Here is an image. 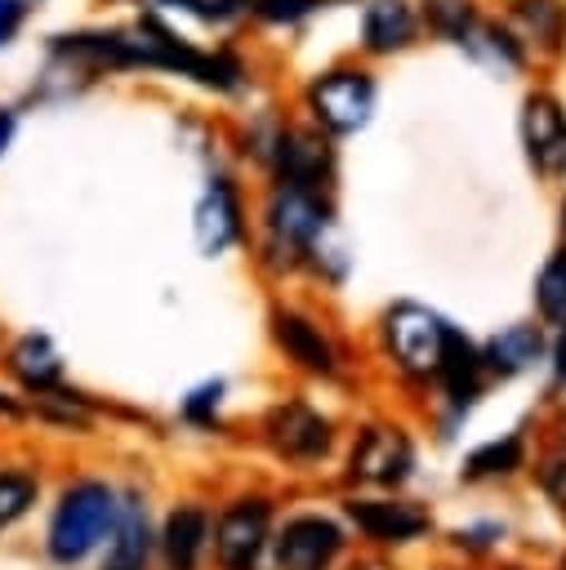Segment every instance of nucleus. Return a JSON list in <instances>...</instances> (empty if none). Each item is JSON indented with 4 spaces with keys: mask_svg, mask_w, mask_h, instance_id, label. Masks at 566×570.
<instances>
[{
    "mask_svg": "<svg viewBox=\"0 0 566 570\" xmlns=\"http://www.w3.org/2000/svg\"><path fill=\"white\" fill-rule=\"evenodd\" d=\"M539 481H544V490H548V499H557V503H566V459H548V463L539 468Z\"/></svg>",
    "mask_w": 566,
    "mask_h": 570,
    "instance_id": "b1692460",
    "label": "nucleus"
},
{
    "mask_svg": "<svg viewBox=\"0 0 566 570\" xmlns=\"http://www.w3.org/2000/svg\"><path fill=\"white\" fill-rule=\"evenodd\" d=\"M116 490L103 485V481H76L58 494L53 503V517H49V530H45V552L58 561V566H76L85 561L116 525Z\"/></svg>",
    "mask_w": 566,
    "mask_h": 570,
    "instance_id": "f257e3e1",
    "label": "nucleus"
},
{
    "mask_svg": "<svg viewBox=\"0 0 566 570\" xmlns=\"http://www.w3.org/2000/svg\"><path fill=\"white\" fill-rule=\"evenodd\" d=\"M18 22H22V4L18 0H0V45L18 31Z\"/></svg>",
    "mask_w": 566,
    "mask_h": 570,
    "instance_id": "a878e982",
    "label": "nucleus"
},
{
    "mask_svg": "<svg viewBox=\"0 0 566 570\" xmlns=\"http://www.w3.org/2000/svg\"><path fill=\"white\" fill-rule=\"evenodd\" d=\"M9 374L27 387V392H49V387H58V379H62V356H58V347L45 338V334H22L13 347H9Z\"/></svg>",
    "mask_w": 566,
    "mask_h": 570,
    "instance_id": "f8f14e48",
    "label": "nucleus"
},
{
    "mask_svg": "<svg viewBox=\"0 0 566 570\" xmlns=\"http://www.w3.org/2000/svg\"><path fill=\"white\" fill-rule=\"evenodd\" d=\"M535 298H539V312H544L548 321H566V249L539 272Z\"/></svg>",
    "mask_w": 566,
    "mask_h": 570,
    "instance_id": "4be33fe9",
    "label": "nucleus"
},
{
    "mask_svg": "<svg viewBox=\"0 0 566 570\" xmlns=\"http://www.w3.org/2000/svg\"><path fill=\"white\" fill-rule=\"evenodd\" d=\"M36 494H40L36 476H27V472H0V530H9L13 521H22L31 512V503H36Z\"/></svg>",
    "mask_w": 566,
    "mask_h": 570,
    "instance_id": "aec40b11",
    "label": "nucleus"
},
{
    "mask_svg": "<svg viewBox=\"0 0 566 570\" xmlns=\"http://www.w3.org/2000/svg\"><path fill=\"white\" fill-rule=\"evenodd\" d=\"M308 102L330 134H352L374 111V85L361 71H330L308 89Z\"/></svg>",
    "mask_w": 566,
    "mask_h": 570,
    "instance_id": "f03ea898",
    "label": "nucleus"
},
{
    "mask_svg": "<svg viewBox=\"0 0 566 570\" xmlns=\"http://www.w3.org/2000/svg\"><path fill=\"white\" fill-rule=\"evenodd\" d=\"M9 134H13V116H9V111H0V151H4Z\"/></svg>",
    "mask_w": 566,
    "mask_h": 570,
    "instance_id": "cd10ccee",
    "label": "nucleus"
},
{
    "mask_svg": "<svg viewBox=\"0 0 566 570\" xmlns=\"http://www.w3.org/2000/svg\"><path fill=\"white\" fill-rule=\"evenodd\" d=\"M276 165H281L285 183H294V187H316V178L325 174V151H321L312 138H303V134H281V142H276Z\"/></svg>",
    "mask_w": 566,
    "mask_h": 570,
    "instance_id": "6ab92c4d",
    "label": "nucleus"
},
{
    "mask_svg": "<svg viewBox=\"0 0 566 570\" xmlns=\"http://www.w3.org/2000/svg\"><path fill=\"white\" fill-rule=\"evenodd\" d=\"M316 0H258V13L263 18H299V13H308Z\"/></svg>",
    "mask_w": 566,
    "mask_h": 570,
    "instance_id": "393cba45",
    "label": "nucleus"
},
{
    "mask_svg": "<svg viewBox=\"0 0 566 570\" xmlns=\"http://www.w3.org/2000/svg\"><path fill=\"white\" fill-rule=\"evenodd\" d=\"M263 543H267V503L263 499H241L218 517L214 552H218L223 570H254Z\"/></svg>",
    "mask_w": 566,
    "mask_h": 570,
    "instance_id": "20e7f679",
    "label": "nucleus"
},
{
    "mask_svg": "<svg viewBox=\"0 0 566 570\" xmlns=\"http://www.w3.org/2000/svg\"><path fill=\"white\" fill-rule=\"evenodd\" d=\"M557 374L566 379V334H562V343H557Z\"/></svg>",
    "mask_w": 566,
    "mask_h": 570,
    "instance_id": "c85d7f7f",
    "label": "nucleus"
},
{
    "mask_svg": "<svg viewBox=\"0 0 566 570\" xmlns=\"http://www.w3.org/2000/svg\"><path fill=\"white\" fill-rule=\"evenodd\" d=\"M521 468V441L517 436H504V441H490L481 445L472 459H468V472L472 476H490V472H513Z\"/></svg>",
    "mask_w": 566,
    "mask_h": 570,
    "instance_id": "5701e85b",
    "label": "nucleus"
},
{
    "mask_svg": "<svg viewBox=\"0 0 566 570\" xmlns=\"http://www.w3.org/2000/svg\"><path fill=\"white\" fill-rule=\"evenodd\" d=\"M348 517L357 521V530H365L379 543H406L428 530V517L414 503H392V499H352Z\"/></svg>",
    "mask_w": 566,
    "mask_h": 570,
    "instance_id": "9d476101",
    "label": "nucleus"
},
{
    "mask_svg": "<svg viewBox=\"0 0 566 570\" xmlns=\"http://www.w3.org/2000/svg\"><path fill=\"white\" fill-rule=\"evenodd\" d=\"M521 138H526V156L539 174H562L566 169V111L548 94L526 98Z\"/></svg>",
    "mask_w": 566,
    "mask_h": 570,
    "instance_id": "423d86ee",
    "label": "nucleus"
},
{
    "mask_svg": "<svg viewBox=\"0 0 566 570\" xmlns=\"http://www.w3.org/2000/svg\"><path fill=\"white\" fill-rule=\"evenodd\" d=\"M513 18H517L521 31L535 36V40H557V36H562V22H566L562 9H557V0H517Z\"/></svg>",
    "mask_w": 566,
    "mask_h": 570,
    "instance_id": "412c9836",
    "label": "nucleus"
},
{
    "mask_svg": "<svg viewBox=\"0 0 566 570\" xmlns=\"http://www.w3.org/2000/svg\"><path fill=\"white\" fill-rule=\"evenodd\" d=\"M539 330L535 325H508V330H499L495 338H490V347H486V356L481 361H490V370H499V374H517V370H526L535 356H539Z\"/></svg>",
    "mask_w": 566,
    "mask_h": 570,
    "instance_id": "a211bd4d",
    "label": "nucleus"
},
{
    "mask_svg": "<svg viewBox=\"0 0 566 570\" xmlns=\"http://www.w3.org/2000/svg\"><path fill=\"white\" fill-rule=\"evenodd\" d=\"M352 472L379 485H397L410 472V441L397 428H370L352 450Z\"/></svg>",
    "mask_w": 566,
    "mask_h": 570,
    "instance_id": "1a4fd4ad",
    "label": "nucleus"
},
{
    "mask_svg": "<svg viewBox=\"0 0 566 570\" xmlns=\"http://www.w3.org/2000/svg\"><path fill=\"white\" fill-rule=\"evenodd\" d=\"M343 534L325 517H299L276 539V566L281 570H325L339 552Z\"/></svg>",
    "mask_w": 566,
    "mask_h": 570,
    "instance_id": "0eeeda50",
    "label": "nucleus"
},
{
    "mask_svg": "<svg viewBox=\"0 0 566 570\" xmlns=\"http://www.w3.org/2000/svg\"><path fill=\"white\" fill-rule=\"evenodd\" d=\"M178 4H187V9H196V13H205V18H223V13H232L241 0H178Z\"/></svg>",
    "mask_w": 566,
    "mask_h": 570,
    "instance_id": "bb28decb",
    "label": "nucleus"
},
{
    "mask_svg": "<svg viewBox=\"0 0 566 570\" xmlns=\"http://www.w3.org/2000/svg\"><path fill=\"white\" fill-rule=\"evenodd\" d=\"M201 543H205V512H201V508H178V512H169L165 534H160V548H165L169 570H192L196 557H201Z\"/></svg>",
    "mask_w": 566,
    "mask_h": 570,
    "instance_id": "dca6fc26",
    "label": "nucleus"
},
{
    "mask_svg": "<svg viewBox=\"0 0 566 570\" xmlns=\"http://www.w3.org/2000/svg\"><path fill=\"white\" fill-rule=\"evenodd\" d=\"M388 347L410 374H437L441 347H446V325L414 303H401L388 312Z\"/></svg>",
    "mask_w": 566,
    "mask_h": 570,
    "instance_id": "7ed1b4c3",
    "label": "nucleus"
},
{
    "mask_svg": "<svg viewBox=\"0 0 566 570\" xmlns=\"http://www.w3.org/2000/svg\"><path fill=\"white\" fill-rule=\"evenodd\" d=\"M267 227H272V240L290 254H312L316 236L325 232V209L316 200L312 187H294L285 183L276 196H272V209H267Z\"/></svg>",
    "mask_w": 566,
    "mask_h": 570,
    "instance_id": "39448f33",
    "label": "nucleus"
},
{
    "mask_svg": "<svg viewBox=\"0 0 566 570\" xmlns=\"http://www.w3.org/2000/svg\"><path fill=\"white\" fill-rule=\"evenodd\" d=\"M276 338H281V347H285L299 365L321 370V374L334 370V352H330V343H325L321 330L308 325L303 316H276Z\"/></svg>",
    "mask_w": 566,
    "mask_h": 570,
    "instance_id": "f3484780",
    "label": "nucleus"
},
{
    "mask_svg": "<svg viewBox=\"0 0 566 570\" xmlns=\"http://www.w3.org/2000/svg\"><path fill=\"white\" fill-rule=\"evenodd\" d=\"M361 31H365V45L374 53H388V49H401L414 36V18H410L406 0H370L365 18H361Z\"/></svg>",
    "mask_w": 566,
    "mask_h": 570,
    "instance_id": "2eb2a0df",
    "label": "nucleus"
},
{
    "mask_svg": "<svg viewBox=\"0 0 566 570\" xmlns=\"http://www.w3.org/2000/svg\"><path fill=\"white\" fill-rule=\"evenodd\" d=\"M437 374H441V383H446V392L455 401H472L477 387H481V356H477V347L446 330V347H441Z\"/></svg>",
    "mask_w": 566,
    "mask_h": 570,
    "instance_id": "4468645a",
    "label": "nucleus"
},
{
    "mask_svg": "<svg viewBox=\"0 0 566 570\" xmlns=\"http://www.w3.org/2000/svg\"><path fill=\"white\" fill-rule=\"evenodd\" d=\"M241 232V205L227 183H214L196 209V240L205 254H223Z\"/></svg>",
    "mask_w": 566,
    "mask_h": 570,
    "instance_id": "ddd939ff",
    "label": "nucleus"
},
{
    "mask_svg": "<svg viewBox=\"0 0 566 570\" xmlns=\"http://www.w3.org/2000/svg\"><path fill=\"white\" fill-rule=\"evenodd\" d=\"M152 552V530H147V508L129 494L120 508H116V525L107 534V561L103 570H143Z\"/></svg>",
    "mask_w": 566,
    "mask_h": 570,
    "instance_id": "9b49d317",
    "label": "nucleus"
},
{
    "mask_svg": "<svg viewBox=\"0 0 566 570\" xmlns=\"http://www.w3.org/2000/svg\"><path fill=\"white\" fill-rule=\"evenodd\" d=\"M267 441L276 445V454L308 463L330 450V423L308 405H276L267 414Z\"/></svg>",
    "mask_w": 566,
    "mask_h": 570,
    "instance_id": "6e6552de",
    "label": "nucleus"
}]
</instances>
